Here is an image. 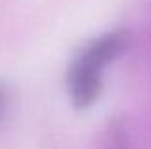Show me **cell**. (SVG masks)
Returning <instances> with one entry per match:
<instances>
[{
	"label": "cell",
	"mask_w": 151,
	"mask_h": 149,
	"mask_svg": "<svg viewBox=\"0 0 151 149\" xmlns=\"http://www.w3.org/2000/svg\"><path fill=\"white\" fill-rule=\"evenodd\" d=\"M128 40L126 31H109L86 42L77 52L65 77L67 94L75 107L82 109L96 101L101 90L103 71L126 50Z\"/></svg>",
	"instance_id": "obj_1"
},
{
	"label": "cell",
	"mask_w": 151,
	"mask_h": 149,
	"mask_svg": "<svg viewBox=\"0 0 151 149\" xmlns=\"http://www.w3.org/2000/svg\"><path fill=\"white\" fill-rule=\"evenodd\" d=\"M2 103H4V92L0 90V107H2Z\"/></svg>",
	"instance_id": "obj_2"
}]
</instances>
